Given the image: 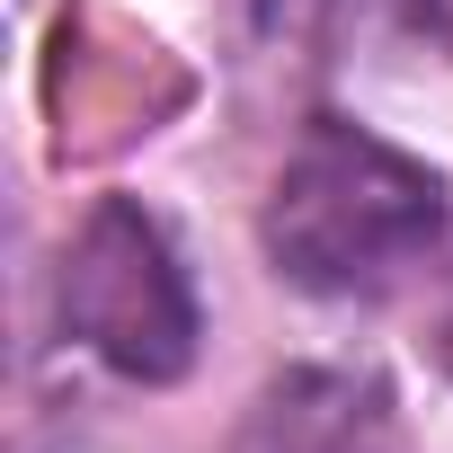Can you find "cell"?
Segmentation results:
<instances>
[{"instance_id": "cell-1", "label": "cell", "mask_w": 453, "mask_h": 453, "mask_svg": "<svg viewBox=\"0 0 453 453\" xmlns=\"http://www.w3.org/2000/svg\"><path fill=\"white\" fill-rule=\"evenodd\" d=\"M258 232H267V258L285 285L356 303V294H382L435 258L444 178L426 160H409L400 142L347 125V116H311L303 142L285 151L276 187H267Z\"/></svg>"}, {"instance_id": "cell-2", "label": "cell", "mask_w": 453, "mask_h": 453, "mask_svg": "<svg viewBox=\"0 0 453 453\" xmlns=\"http://www.w3.org/2000/svg\"><path fill=\"white\" fill-rule=\"evenodd\" d=\"M63 329L116 365L125 382H178L196 365V294H187V267L169 250V232L107 196L72 250H63Z\"/></svg>"}, {"instance_id": "cell-3", "label": "cell", "mask_w": 453, "mask_h": 453, "mask_svg": "<svg viewBox=\"0 0 453 453\" xmlns=\"http://www.w3.org/2000/svg\"><path fill=\"white\" fill-rule=\"evenodd\" d=\"M391 444V400L373 373H329V365H303V373H276L232 453H382Z\"/></svg>"}, {"instance_id": "cell-4", "label": "cell", "mask_w": 453, "mask_h": 453, "mask_svg": "<svg viewBox=\"0 0 453 453\" xmlns=\"http://www.w3.org/2000/svg\"><path fill=\"white\" fill-rule=\"evenodd\" d=\"M409 19H418V27H426V36L453 54V0H409Z\"/></svg>"}, {"instance_id": "cell-5", "label": "cell", "mask_w": 453, "mask_h": 453, "mask_svg": "<svg viewBox=\"0 0 453 453\" xmlns=\"http://www.w3.org/2000/svg\"><path fill=\"white\" fill-rule=\"evenodd\" d=\"M435 356H444V373H453V303H444V320H435Z\"/></svg>"}]
</instances>
